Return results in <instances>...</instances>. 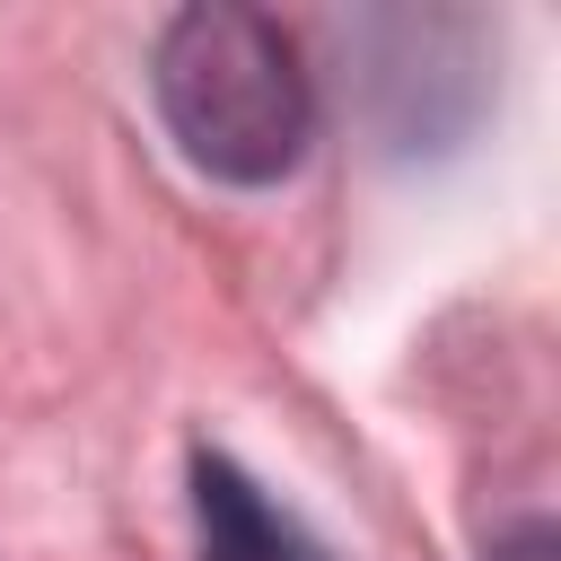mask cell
<instances>
[{
	"label": "cell",
	"mask_w": 561,
	"mask_h": 561,
	"mask_svg": "<svg viewBox=\"0 0 561 561\" xmlns=\"http://www.w3.org/2000/svg\"><path fill=\"white\" fill-rule=\"evenodd\" d=\"M149 96L193 175L263 193L316 140V79L298 35L245 0H193L149 44Z\"/></svg>",
	"instance_id": "obj_1"
},
{
	"label": "cell",
	"mask_w": 561,
	"mask_h": 561,
	"mask_svg": "<svg viewBox=\"0 0 561 561\" xmlns=\"http://www.w3.org/2000/svg\"><path fill=\"white\" fill-rule=\"evenodd\" d=\"M184 482H193V561H333L307 535V517L280 508L237 456L193 447Z\"/></svg>",
	"instance_id": "obj_2"
},
{
	"label": "cell",
	"mask_w": 561,
	"mask_h": 561,
	"mask_svg": "<svg viewBox=\"0 0 561 561\" xmlns=\"http://www.w3.org/2000/svg\"><path fill=\"white\" fill-rule=\"evenodd\" d=\"M482 561H561V535H552L543 517H526V526H508V535H500Z\"/></svg>",
	"instance_id": "obj_3"
}]
</instances>
